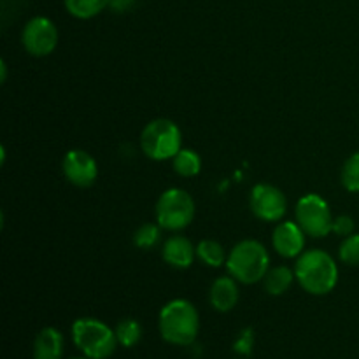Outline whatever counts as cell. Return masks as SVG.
Instances as JSON below:
<instances>
[{
  "label": "cell",
  "mask_w": 359,
  "mask_h": 359,
  "mask_svg": "<svg viewBox=\"0 0 359 359\" xmlns=\"http://www.w3.org/2000/svg\"><path fill=\"white\" fill-rule=\"evenodd\" d=\"M294 276L302 290L309 294L325 297L339 284V265L330 252L323 249H309L298 256Z\"/></svg>",
  "instance_id": "1"
},
{
  "label": "cell",
  "mask_w": 359,
  "mask_h": 359,
  "mask_svg": "<svg viewBox=\"0 0 359 359\" xmlns=\"http://www.w3.org/2000/svg\"><path fill=\"white\" fill-rule=\"evenodd\" d=\"M161 339L170 346L188 347L195 344L200 332V316L195 305L184 298H175L163 305L158 316Z\"/></svg>",
  "instance_id": "2"
},
{
  "label": "cell",
  "mask_w": 359,
  "mask_h": 359,
  "mask_svg": "<svg viewBox=\"0 0 359 359\" xmlns=\"http://www.w3.org/2000/svg\"><path fill=\"white\" fill-rule=\"evenodd\" d=\"M70 335L77 351L91 359H109L119 346L114 330L107 323L95 318L76 319L70 328Z\"/></svg>",
  "instance_id": "3"
},
{
  "label": "cell",
  "mask_w": 359,
  "mask_h": 359,
  "mask_svg": "<svg viewBox=\"0 0 359 359\" xmlns=\"http://www.w3.org/2000/svg\"><path fill=\"white\" fill-rule=\"evenodd\" d=\"M270 269V255L258 241H241L228 252L226 270L241 284L262 283Z\"/></svg>",
  "instance_id": "4"
},
{
  "label": "cell",
  "mask_w": 359,
  "mask_h": 359,
  "mask_svg": "<svg viewBox=\"0 0 359 359\" xmlns=\"http://www.w3.org/2000/svg\"><path fill=\"white\" fill-rule=\"evenodd\" d=\"M140 149L154 161L172 160L182 149L181 128L172 119H153L140 133Z\"/></svg>",
  "instance_id": "5"
},
{
  "label": "cell",
  "mask_w": 359,
  "mask_h": 359,
  "mask_svg": "<svg viewBox=\"0 0 359 359\" xmlns=\"http://www.w3.org/2000/svg\"><path fill=\"white\" fill-rule=\"evenodd\" d=\"M195 200L186 189L181 188L165 189L154 207L156 223L168 231H181L188 228L195 219Z\"/></svg>",
  "instance_id": "6"
},
{
  "label": "cell",
  "mask_w": 359,
  "mask_h": 359,
  "mask_svg": "<svg viewBox=\"0 0 359 359\" xmlns=\"http://www.w3.org/2000/svg\"><path fill=\"white\" fill-rule=\"evenodd\" d=\"M294 219L302 230L314 238L328 237L333 228V214L328 202L316 193H307L294 207Z\"/></svg>",
  "instance_id": "7"
},
{
  "label": "cell",
  "mask_w": 359,
  "mask_h": 359,
  "mask_svg": "<svg viewBox=\"0 0 359 359\" xmlns=\"http://www.w3.org/2000/svg\"><path fill=\"white\" fill-rule=\"evenodd\" d=\"M21 44L28 55L37 58L51 55L58 46V28L46 16L32 18L21 32Z\"/></svg>",
  "instance_id": "8"
},
{
  "label": "cell",
  "mask_w": 359,
  "mask_h": 359,
  "mask_svg": "<svg viewBox=\"0 0 359 359\" xmlns=\"http://www.w3.org/2000/svg\"><path fill=\"white\" fill-rule=\"evenodd\" d=\"M249 207L251 212L258 217L259 221H266V223H277L284 217L287 210V198L273 184H266V182H259L251 189V196H249Z\"/></svg>",
  "instance_id": "9"
},
{
  "label": "cell",
  "mask_w": 359,
  "mask_h": 359,
  "mask_svg": "<svg viewBox=\"0 0 359 359\" xmlns=\"http://www.w3.org/2000/svg\"><path fill=\"white\" fill-rule=\"evenodd\" d=\"M62 170L67 181L77 188H90L98 177V163L88 151L72 149L63 156Z\"/></svg>",
  "instance_id": "10"
},
{
  "label": "cell",
  "mask_w": 359,
  "mask_h": 359,
  "mask_svg": "<svg viewBox=\"0 0 359 359\" xmlns=\"http://www.w3.org/2000/svg\"><path fill=\"white\" fill-rule=\"evenodd\" d=\"M305 233L297 221H283L276 226L272 235V248L286 259L298 258L305 251Z\"/></svg>",
  "instance_id": "11"
},
{
  "label": "cell",
  "mask_w": 359,
  "mask_h": 359,
  "mask_svg": "<svg viewBox=\"0 0 359 359\" xmlns=\"http://www.w3.org/2000/svg\"><path fill=\"white\" fill-rule=\"evenodd\" d=\"M161 256H163V262L172 269L186 270L195 262L196 248L189 242V238L182 235H172L163 242Z\"/></svg>",
  "instance_id": "12"
},
{
  "label": "cell",
  "mask_w": 359,
  "mask_h": 359,
  "mask_svg": "<svg viewBox=\"0 0 359 359\" xmlns=\"http://www.w3.org/2000/svg\"><path fill=\"white\" fill-rule=\"evenodd\" d=\"M241 291H238V280L228 273L221 276L210 284L209 290V302L214 311L217 312H230L237 307Z\"/></svg>",
  "instance_id": "13"
},
{
  "label": "cell",
  "mask_w": 359,
  "mask_h": 359,
  "mask_svg": "<svg viewBox=\"0 0 359 359\" xmlns=\"http://www.w3.org/2000/svg\"><path fill=\"white\" fill-rule=\"evenodd\" d=\"M34 359H63L65 340L60 330L46 326L37 333L34 340Z\"/></svg>",
  "instance_id": "14"
},
{
  "label": "cell",
  "mask_w": 359,
  "mask_h": 359,
  "mask_svg": "<svg viewBox=\"0 0 359 359\" xmlns=\"http://www.w3.org/2000/svg\"><path fill=\"white\" fill-rule=\"evenodd\" d=\"M294 279H297L294 270H291L290 266H273V269H269L266 276L263 277V290L269 294H272V297H280V294H284L290 290Z\"/></svg>",
  "instance_id": "15"
},
{
  "label": "cell",
  "mask_w": 359,
  "mask_h": 359,
  "mask_svg": "<svg viewBox=\"0 0 359 359\" xmlns=\"http://www.w3.org/2000/svg\"><path fill=\"white\" fill-rule=\"evenodd\" d=\"M196 258L210 269H219V266L226 265L228 255L224 251L223 245L212 238H203L196 245Z\"/></svg>",
  "instance_id": "16"
},
{
  "label": "cell",
  "mask_w": 359,
  "mask_h": 359,
  "mask_svg": "<svg viewBox=\"0 0 359 359\" xmlns=\"http://www.w3.org/2000/svg\"><path fill=\"white\" fill-rule=\"evenodd\" d=\"M172 167H174L175 174L181 177H196L202 170V158L196 151L186 149L182 147L174 158H172Z\"/></svg>",
  "instance_id": "17"
},
{
  "label": "cell",
  "mask_w": 359,
  "mask_h": 359,
  "mask_svg": "<svg viewBox=\"0 0 359 359\" xmlns=\"http://www.w3.org/2000/svg\"><path fill=\"white\" fill-rule=\"evenodd\" d=\"M109 2L111 0H63L67 13L77 20H91L98 16L105 7H109Z\"/></svg>",
  "instance_id": "18"
},
{
  "label": "cell",
  "mask_w": 359,
  "mask_h": 359,
  "mask_svg": "<svg viewBox=\"0 0 359 359\" xmlns=\"http://www.w3.org/2000/svg\"><path fill=\"white\" fill-rule=\"evenodd\" d=\"M114 332L118 344L121 347H125V349H132V347H135L137 344L140 342V339H142V326H140V323L137 321V319L132 318L121 319V321L116 325Z\"/></svg>",
  "instance_id": "19"
},
{
  "label": "cell",
  "mask_w": 359,
  "mask_h": 359,
  "mask_svg": "<svg viewBox=\"0 0 359 359\" xmlns=\"http://www.w3.org/2000/svg\"><path fill=\"white\" fill-rule=\"evenodd\" d=\"M161 230L163 228L158 223H144L133 233V244L137 249H153L161 241Z\"/></svg>",
  "instance_id": "20"
},
{
  "label": "cell",
  "mask_w": 359,
  "mask_h": 359,
  "mask_svg": "<svg viewBox=\"0 0 359 359\" xmlns=\"http://www.w3.org/2000/svg\"><path fill=\"white\" fill-rule=\"evenodd\" d=\"M340 181L349 193H359V151L344 161Z\"/></svg>",
  "instance_id": "21"
},
{
  "label": "cell",
  "mask_w": 359,
  "mask_h": 359,
  "mask_svg": "<svg viewBox=\"0 0 359 359\" xmlns=\"http://www.w3.org/2000/svg\"><path fill=\"white\" fill-rule=\"evenodd\" d=\"M339 259L344 265H359V233H353L344 238L339 249Z\"/></svg>",
  "instance_id": "22"
},
{
  "label": "cell",
  "mask_w": 359,
  "mask_h": 359,
  "mask_svg": "<svg viewBox=\"0 0 359 359\" xmlns=\"http://www.w3.org/2000/svg\"><path fill=\"white\" fill-rule=\"evenodd\" d=\"M252 349H255V332L251 328H245L238 333L237 340L233 344V351L242 356H251Z\"/></svg>",
  "instance_id": "23"
},
{
  "label": "cell",
  "mask_w": 359,
  "mask_h": 359,
  "mask_svg": "<svg viewBox=\"0 0 359 359\" xmlns=\"http://www.w3.org/2000/svg\"><path fill=\"white\" fill-rule=\"evenodd\" d=\"M354 228H356V224H354L353 217L347 216V214H342V216H337L335 219H333L332 233L346 238V237H349V235L354 233Z\"/></svg>",
  "instance_id": "24"
},
{
  "label": "cell",
  "mask_w": 359,
  "mask_h": 359,
  "mask_svg": "<svg viewBox=\"0 0 359 359\" xmlns=\"http://www.w3.org/2000/svg\"><path fill=\"white\" fill-rule=\"evenodd\" d=\"M133 4H135V0H111L109 7L114 9L116 13H126V11L132 9Z\"/></svg>",
  "instance_id": "25"
},
{
  "label": "cell",
  "mask_w": 359,
  "mask_h": 359,
  "mask_svg": "<svg viewBox=\"0 0 359 359\" xmlns=\"http://www.w3.org/2000/svg\"><path fill=\"white\" fill-rule=\"evenodd\" d=\"M0 72H2V76H0V81H2V83H6L7 81V65H6V62H0Z\"/></svg>",
  "instance_id": "26"
},
{
  "label": "cell",
  "mask_w": 359,
  "mask_h": 359,
  "mask_svg": "<svg viewBox=\"0 0 359 359\" xmlns=\"http://www.w3.org/2000/svg\"><path fill=\"white\" fill-rule=\"evenodd\" d=\"M70 359H91V358H86V356H76V358H70Z\"/></svg>",
  "instance_id": "27"
}]
</instances>
